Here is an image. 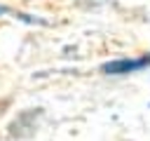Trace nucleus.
<instances>
[{
  "mask_svg": "<svg viewBox=\"0 0 150 141\" xmlns=\"http://www.w3.org/2000/svg\"><path fill=\"white\" fill-rule=\"evenodd\" d=\"M150 66V56H141V59H115L101 66V70L105 75H124V73H134Z\"/></svg>",
  "mask_w": 150,
  "mask_h": 141,
  "instance_id": "f257e3e1",
  "label": "nucleus"
},
{
  "mask_svg": "<svg viewBox=\"0 0 150 141\" xmlns=\"http://www.w3.org/2000/svg\"><path fill=\"white\" fill-rule=\"evenodd\" d=\"M7 12H9V9H7V7H2V5H0V14H7Z\"/></svg>",
  "mask_w": 150,
  "mask_h": 141,
  "instance_id": "f03ea898",
  "label": "nucleus"
}]
</instances>
